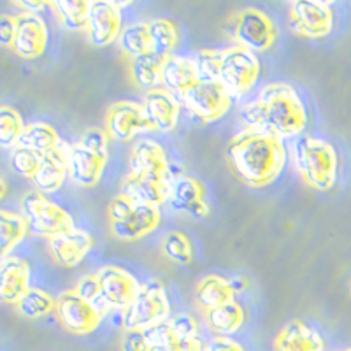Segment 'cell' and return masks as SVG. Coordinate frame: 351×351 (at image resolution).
I'll list each match as a JSON object with an SVG mask.
<instances>
[{
    "label": "cell",
    "instance_id": "cell-1",
    "mask_svg": "<svg viewBox=\"0 0 351 351\" xmlns=\"http://www.w3.org/2000/svg\"><path fill=\"white\" fill-rule=\"evenodd\" d=\"M225 155L237 180L253 188L274 183L287 164L283 141L253 128H244L232 137Z\"/></svg>",
    "mask_w": 351,
    "mask_h": 351
},
{
    "label": "cell",
    "instance_id": "cell-2",
    "mask_svg": "<svg viewBox=\"0 0 351 351\" xmlns=\"http://www.w3.org/2000/svg\"><path fill=\"white\" fill-rule=\"evenodd\" d=\"M241 120L246 128L285 141L302 134L307 112L299 93L290 84L272 83L260 90L256 100L241 109Z\"/></svg>",
    "mask_w": 351,
    "mask_h": 351
},
{
    "label": "cell",
    "instance_id": "cell-3",
    "mask_svg": "<svg viewBox=\"0 0 351 351\" xmlns=\"http://www.w3.org/2000/svg\"><path fill=\"white\" fill-rule=\"evenodd\" d=\"M295 169L304 183L318 192H328L337 183L339 158L330 143L316 137H299L291 148Z\"/></svg>",
    "mask_w": 351,
    "mask_h": 351
},
{
    "label": "cell",
    "instance_id": "cell-4",
    "mask_svg": "<svg viewBox=\"0 0 351 351\" xmlns=\"http://www.w3.org/2000/svg\"><path fill=\"white\" fill-rule=\"evenodd\" d=\"M108 132L93 128L67 148L69 178L77 186L92 188L102 180L108 164Z\"/></svg>",
    "mask_w": 351,
    "mask_h": 351
},
{
    "label": "cell",
    "instance_id": "cell-5",
    "mask_svg": "<svg viewBox=\"0 0 351 351\" xmlns=\"http://www.w3.org/2000/svg\"><path fill=\"white\" fill-rule=\"evenodd\" d=\"M21 216L28 225V232L51 239L76 228L74 219L65 209L56 206L44 193L32 190L21 199Z\"/></svg>",
    "mask_w": 351,
    "mask_h": 351
},
{
    "label": "cell",
    "instance_id": "cell-6",
    "mask_svg": "<svg viewBox=\"0 0 351 351\" xmlns=\"http://www.w3.org/2000/svg\"><path fill=\"white\" fill-rule=\"evenodd\" d=\"M171 304L160 281L143 285L137 299L121 313V324L125 330H149L156 325L169 322Z\"/></svg>",
    "mask_w": 351,
    "mask_h": 351
},
{
    "label": "cell",
    "instance_id": "cell-7",
    "mask_svg": "<svg viewBox=\"0 0 351 351\" xmlns=\"http://www.w3.org/2000/svg\"><path fill=\"white\" fill-rule=\"evenodd\" d=\"M232 39L236 40V46L247 49L252 53L267 51L276 40V25L265 12L258 9L247 8L237 12L232 18L230 28Z\"/></svg>",
    "mask_w": 351,
    "mask_h": 351
},
{
    "label": "cell",
    "instance_id": "cell-8",
    "mask_svg": "<svg viewBox=\"0 0 351 351\" xmlns=\"http://www.w3.org/2000/svg\"><path fill=\"white\" fill-rule=\"evenodd\" d=\"M260 74V62L255 53L232 46L221 51L219 60V83L227 88L232 99L252 90Z\"/></svg>",
    "mask_w": 351,
    "mask_h": 351
},
{
    "label": "cell",
    "instance_id": "cell-9",
    "mask_svg": "<svg viewBox=\"0 0 351 351\" xmlns=\"http://www.w3.org/2000/svg\"><path fill=\"white\" fill-rule=\"evenodd\" d=\"M178 102L197 121L211 123L230 109L232 97L219 81H197Z\"/></svg>",
    "mask_w": 351,
    "mask_h": 351
},
{
    "label": "cell",
    "instance_id": "cell-10",
    "mask_svg": "<svg viewBox=\"0 0 351 351\" xmlns=\"http://www.w3.org/2000/svg\"><path fill=\"white\" fill-rule=\"evenodd\" d=\"M288 25L297 36L306 39H322L334 28V12L327 2L297 0L290 4Z\"/></svg>",
    "mask_w": 351,
    "mask_h": 351
},
{
    "label": "cell",
    "instance_id": "cell-11",
    "mask_svg": "<svg viewBox=\"0 0 351 351\" xmlns=\"http://www.w3.org/2000/svg\"><path fill=\"white\" fill-rule=\"evenodd\" d=\"M55 313L62 327L74 335L92 334L104 318L93 304L81 299L74 290L64 291L56 299Z\"/></svg>",
    "mask_w": 351,
    "mask_h": 351
},
{
    "label": "cell",
    "instance_id": "cell-12",
    "mask_svg": "<svg viewBox=\"0 0 351 351\" xmlns=\"http://www.w3.org/2000/svg\"><path fill=\"white\" fill-rule=\"evenodd\" d=\"M100 285V295L111 309L125 311L137 299L143 285L130 274L116 265H104L97 272Z\"/></svg>",
    "mask_w": 351,
    "mask_h": 351
},
{
    "label": "cell",
    "instance_id": "cell-13",
    "mask_svg": "<svg viewBox=\"0 0 351 351\" xmlns=\"http://www.w3.org/2000/svg\"><path fill=\"white\" fill-rule=\"evenodd\" d=\"M121 30V4L111 0H95L88 16V39L97 48H106L118 40Z\"/></svg>",
    "mask_w": 351,
    "mask_h": 351
},
{
    "label": "cell",
    "instance_id": "cell-14",
    "mask_svg": "<svg viewBox=\"0 0 351 351\" xmlns=\"http://www.w3.org/2000/svg\"><path fill=\"white\" fill-rule=\"evenodd\" d=\"M48 27L39 14L20 12L16 16V34L11 49L23 60H36L48 48Z\"/></svg>",
    "mask_w": 351,
    "mask_h": 351
},
{
    "label": "cell",
    "instance_id": "cell-15",
    "mask_svg": "<svg viewBox=\"0 0 351 351\" xmlns=\"http://www.w3.org/2000/svg\"><path fill=\"white\" fill-rule=\"evenodd\" d=\"M130 174L144 176L152 180L174 181L172 165L169 164L164 148L153 139H141L132 146Z\"/></svg>",
    "mask_w": 351,
    "mask_h": 351
},
{
    "label": "cell",
    "instance_id": "cell-16",
    "mask_svg": "<svg viewBox=\"0 0 351 351\" xmlns=\"http://www.w3.org/2000/svg\"><path fill=\"white\" fill-rule=\"evenodd\" d=\"M152 127L148 125L146 118L143 114V108L134 102H116L108 109L106 114V132L108 136L116 141L127 143L134 139L139 132H148Z\"/></svg>",
    "mask_w": 351,
    "mask_h": 351
},
{
    "label": "cell",
    "instance_id": "cell-17",
    "mask_svg": "<svg viewBox=\"0 0 351 351\" xmlns=\"http://www.w3.org/2000/svg\"><path fill=\"white\" fill-rule=\"evenodd\" d=\"M141 108H143V114L152 130H174L178 116H180V102L167 90L156 88L153 92L144 93V102Z\"/></svg>",
    "mask_w": 351,
    "mask_h": 351
},
{
    "label": "cell",
    "instance_id": "cell-18",
    "mask_svg": "<svg viewBox=\"0 0 351 351\" xmlns=\"http://www.w3.org/2000/svg\"><path fill=\"white\" fill-rule=\"evenodd\" d=\"M169 204L174 211L183 213L195 219L206 218L211 213L208 202L204 199L202 184L188 176H180L172 181Z\"/></svg>",
    "mask_w": 351,
    "mask_h": 351
},
{
    "label": "cell",
    "instance_id": "cell-19",
    "mask_svg": "<svg viewBox=\"0 0 351 351\" xmlns=\"http://www.w3.org/2000/svg\"><path fill=\"white\" fill-rule=\"evenodd\" d=\"M67 148L62 143L60 148L53 149V152L46 153L40 158V165L37 169L36 176H34L32 183L36 186L37 192L48 195V193L58 192L64 186L65 180L69 176V162H67Z\"/></svg>",
    "mask_w": 351,
    "mask_h": 351
},
{
    "label": "cell",
    "instance_id": "cell-20",
    "mask_svg": "<svg viewBox=\"0 0 351 351\" xmlns=\"http://www.w3.org/2000/svg\"><path fill=\"white\" fill-rule=\"evenodd\" d=\"M30 288V267L23 258L8 256L0 262V302L16 306Z\"/></svg>",
    "mask_w": 351,
    "mask_h": 351
},
{
    "label": "cell",
    "instance_id": "cell-21",
    "mask_svg": "<svg viewBox=\"0 0 351 351\" xmlns=\"http://www.w3.org/2000/svg\"><path fill=\"white\" fill-rule=\"evenodd\" d=\"M48 250L58 265L67 269L76 267L92 250V237L88 236L86 232L74 228V230L48 239Z\"/></svg>",
    "mask_w": 351,
    "mask_h": 351
},
{
    "label": "cell",
    "instance_id": "cell-22",
    "mask_svg": "<svg viewBox=\"0 0 351 351\" xmlns=\"http://www.w3.org/2000/svg\"><path fill=\"white\" fill-rule=\"evenodd\" d=\"M171 184L172 181H160L144 178V176L130 174L125 178L123 184H121V195L128 197L132 202L136 204L160 208L162 204L169 202Z\"/></svg>",
    "mask_w": 351,
    "mask_h": 351
},
{
    "label": "cell",
    "instance_id": "cell-23",
    "mask_svg": "<svg viewBox=\"0 0 351 351\" xmlns=\"http://www.w3.org/2000/svg\"><path fill=\"white\" fill-rule=\"evenodd\" d=\"M160 223V211L158 208L152 206H143L136 204V208L130 215L121 221L111 223V234L116 239L130 243V241H139L152 234Z\"/></svg>",
    "mask_w": 351,
    "mask_h": 351
},
{
    "label": "cell",
    "instance_id": "cell-24",
    "mask_svg": "<svg viewBox=\"0 0 351 351\" xmlns=\"http://www.w3.org/2000/svg\"><path fill=\"white\" fill-rule=\"evenodd\" d=\"M274 351H325L324 337L300 319H291L272 343Z\"/></svg>",
    "mask_w": 351,
    "mask_h": 351
},
{
    "label": "cell",
    "instance_id": "cell-25",
    "mask_svg": "<svg viewBox=\"0 0 351 351\" xmlns=\"http://www.w3.org/2000/svg\"><path fill=\"white\" fill-rule=\"evenodd\" d=\"M160 77H162V88L172 93L178 100L199 81L193 58L176 55L165 58L162 64V71H160Z\"/></svg>",
    "mask_w": 351,
    "mask_h": 351
},
{
    "label": "cell",
    "instance_id": "cell-26",
    "mask_svg": "<svg viewBox=\"0 0 351 351\" xmlns=\"http://www.w3.org/2000/svg\"><path fill=\"white\" fill-rule=\"evenodd\" d=\"M204 318H206L209 330L216 337H230L232 334H236L243 327L244 311L239 304L232 300V302L223 304V306L204 311Z\"/></svg>",
    "mask_w": 351,
    "mask_h": 351
},
{
    "label": "cell",
    "instance_id": "cell-27",
    "mask_svg": "<svg viewBox=\"0 0 351 351\" xmlns=\"http://www.w3.org/2000/svg\"><path fill=\"white\" fill-rule=\"evenodd\" d=\"M164 60L165 58L155 55V53H146V55L130 58V80L144 93L162 88L160 71H162Z\"/></svg>",
    "mask_w": 351,
    "mask_h": 351
},
{
    "label": "cell",
    "instance_id": "cell-28",
    "mask_svg": "<svg viewBox=\"0 0 351 351\" xmlns=\"http://www.w3.org/2000/svg\"><path fill=\"white\" fill-rule=\"evenodd\" d=\"M195 299L204 311H209V309H215V307L232 302L234 300V290H232L230 283L223 280V278H219V276H206L197 285Z\"/></svg>",
    "mask_w": 351,
    "mask_h": 351
},
{
    "label": "cell",
    "instance_id": "cell-29",
    "mask_svg": "<svg viewBox=\"0 0 351 351\" xmlns=\"http://www.w3.org/2000/svg\"><path fill=\"white\" fill-rule=\"evenodd\" d=\"M49 5L55 9V14L65 30L69 32L86 30L92 2H88V0H55Z\"/></svg>",
    "mask_w": 351,
    "mask_h": 351
},
{
    "label": "cell",
    "instance_id": "cell-30",
    "mask_svg": "<svg viewBox=\"0 0 351 351\" xmlns=\"http://www.w3.org/2000/svg\"><path fill=\"white\" fill-rule=\"evenodd\" d=\"M18 146L32 149V152L39 153V155H46V153L53 152V149L60 148L62 141L55 128L49 127V125L30 123L25 125Z\"/></svg>",
    "mask_w": 351,
    "mask_h": 351
},
{
    "label": "cell",
    "instance_id": "cell-31",
    "mask_svg": "<svg viewBox=\"0 0 351 351\" xmlns=\"http://www.w3.org/2000/svg\"><path fill=\"white\" fill-rule=\"evenodd\" d=\"M28 225L25 218L16 213L0 211V262L27 237Z\"/></svg>",
    "mask_w": 351,
    "mask_h": 351
},
{
    "label": "cell",
    "instance_id": "cell-32",
    "mask_svg": "<svg viewBox=\"0 0 351 351\" xmlns=\"http://www.w3.org/2000/svg\"><path fill=\"white\" fill-rule=\"evenodd\" d=\"M149 43H152V53L167 58L174 51L176 44H178V30L174 23L164 18L153 20L148 23Z\"/></svg>",
    "mask_w": 351,
    "mask_h": 351
},
{
    "label": "cell",
    "instance_id": "cell-33",
    "mask_svg": "<svg viewBox=\"0 0 351 351\" xmlns=\"http://www.w3.org/2000/svg\"><path fill=\"white\" fill-rule=\"evenodd\" d=\"M118 46L130 58L152 53L148 23H132L125 27L118 37Z\"/></svg>",
    "mask_w": 351,
    "mask_h": 351
},
{
    "label": "cell",
    "instance_id": "cell-34",
    "mask_svg": "<svg viewBox=\"0 0 351 351\" xmlns=\"http://www.w3.org/2000/svg\"><path fill=\"white\" fill-rule=\"evenodd\" d=\"M55 306L56 300H53L46 291L28 288L27 293L18 300L16 311L28 319H39L55 311Z\"/></svg>",
    "mask_w": 351,
    "mask_h": 351
},
{
    "label": "cell",
    "instance_id": "cell-35",
    "mask_svg": "<svg viewBox=\"0 0 351 351\" xmlns=\"http://www.w3.org/2000/svg\"><path fill=\"white\" fill-rule=\"evenodd\" d=\"M23 128V120L16 109L0 106V148H16Z\"/></svg>",
    "mask_w": 351,
    "mask_h": 351
},
{
    "label": "cell",
    "instance_id": "cell-36",
    "mask_svg": "<svg viewBox=\"0 0 351 351\" xmlns=\"http://www.w3.org/2000/svg\"><path fill=\"white\" fill-rule=\"evenodd\" d=\"M160 247H162V253L176 263H190L193 258L192 244L181 232H169Z\"/></svg>",
    "mask_w": 351,
    "mask_h": 351
},
{
    "label": "cell",
    "instance_id": "cell-37",
    "mask_svg": "<svg viewBox=\"0 0 351 351\" xmlns=\"http://www.w3.org/2000/svg\"><path fill=\"white\" fill-rule=\"evenodd\" d=\"M40 158H43V155H39V153L23 148V146H16L11 153L9 165H11V169L18 176L27 178V180H32L40 165Z\"/></svg>",
    "mask_w": 351,
    "mask_h": 351
},
{
    "label": "cell",
    "instance_id": "cell-38",
    "mask_svg": "<svg viewBox=\"0 0 351 351\" xmlns=\"http://www.w3.org/2000/svg\"><path fill=\"white\" fill-rule=\"evenodd\" d=\"M144 332L148 337V351H178V337L172 332L169 322Z\"/></svg>",
    "mask_w": 351,
    "mask_h": 351
},
{
    "label": "cell",
    "instance_id": "cell-39",
    "mask_svg": "<svg viewBox=\"0 0 351 351\" xmlns=\"http://www.w3.org/2000/svg\"><path fill=\"white\" fill-rule=\"evenodd\" d=\"M219 60H221V51L202 49L197 53L193 62H195L199 81H219Z\"/></svg>",
    "mask_w": 351,
    "mask_h": 351
},
{
    "label": "cell",
    "instance_id": "cell-40",
    "mask_svg": "<svg viewBox=\"0 0 351 351\" xmlns=\"http://www.w3.org/2000/svg\"><path fill=\"white\" fill-rule=\"evenodd\" d=\"M169 324H171L172 332H174V335L178 339L199 335V324H197V319L190 315H176L174 318L169 319Z\"/></svg>",
    "mask_w": 351,
    "mask_h": 351
},
{
    "label": "cell",
    "instance_id": "cell-41",
    "mask_svg": "<svg viewBox=\"0 0 351 351\" xmlns=\"http://www.w3.org/2000/svg\"><path fill=\"white\" fill-rule=\"evenodd\" d=\"M74 291H76L81 299L86 300V302H90V304H93L95 300H99L100 299V285H99V278H97V274H88V276H84V278H81L80 283H77L76 288H74Z\"/></svg>",
    "mask_w": 351,
    "mask_h": 351
},
{
    "label": "cell",
    "instance_id": "cell-42",
    "mask_svg": "<svg viewBox=\"0 0 351 351\" xmlns=\"http://www.w3.org/2000/svg\"><path fill=\"white\" fill-rule=\"evenodd\" d=\"M134 208H136V202H132L128 197L121 195V193L118 197H114L108 208L109 223H116V221L125 219L132 211H134Z\"/></svg>",
    "mask_w": 351,
    "mask_h": 351
},
{
    "label": "cell",
    "instance_id": "cell-43",
    "mask_svg": "<svg viewBox=\"0 0 351 351\" xmlns=\"http://www.w3.org/2000/svg\"><path fill=\"white\" fill-rule=\"evenodd\" d=\"M121 351H148V337L144 330H125L121 337Z\"/></svg>",
    "mask_w": 351,
    "mask_h": 351
},
{
    "label": "cell",
    "instance_id": "cell-44",
    "mask_svg": "<svg viewBox=\"0 0 351 351\" xmlns=\"http://www.w3.org/2000/svg\"><path fill=\"white\" fill-rule=\"evenodd\" d=\"M14 34H16V16L0 14V46L11 48Z\"/></svg>",
    "mask_w": 351,
    "mask_h": 351
},
{
    "label": "cell",
    "instance_id": "cell-45",
    "mask_svg": "<svg viewBox=\"0 0 351 351\" xmlns=\"http://www.w3.org/2000/svg\"><path fill=\"white\" fill-rule=\"evenodd\" d=\"M204 351H244L239 343H236L230 337H213V339L206 341V348Z\"/></svg>",
    "mask_w": 351,
    "mask_h": 351
},
{
    "label": "cell",
    "instance_id": "cell-46",
    "mask_svg": "<svg viewBox=\"0 0 351 351\" xmlns=\"http://www.w3.org/2000/svg\"><path fill=\"white\" fill-rule=\"evenodd\" d=\"M204 348H206V341L200 339V335L178 339V351H204Z\"/></svg>",
    "mask_w": 351,
    "mask_h": 351
},
{
    "label": "cell",
    "instance_id": "cell-47",
    "mask_svg": "<svg viewBox=\"0 0 351 351\" xmlns=\"http://www.w3.org/2000/svg\"><path fill=\"white\" fill-rule=\"evenodd\" d=\"M14 5L23 9V12H30V14H39V11H43L44 8H48L49 4L46 2H16Z\"/></svg>",
    "mask_w": 351,
    "mask_h": 351
},
{
    "label": "cell",
    "instance_id": "cell-48",
    "mask_svg": "<svg viewBox=\"0 0 351 351\" xmlns=\"http://www.w3.org/2000/svg\"><path fill=\"white\" fill-rule=\"evenodd\" d=\"M5 193H8V184H5L4 178H2V176H0V200L4 199Z\"/></svg>",
    "mask_w": 351,
    "mask_h": 351
},
{
    "label": "cell",
    "instance_id": "cell-49",
    "mask_svg": "<svg viewBox=\"0 0 351 351\" xmlns=\"http://www.w3.org/2000/svg\"><path fill=\"white\" fill-rule=\"evenodd\" d=\"M343 351H351V348H348V350H343Z\"/></svg>",
    "mask_w": 351,
    "mask_h": 351
}]
</instances>
